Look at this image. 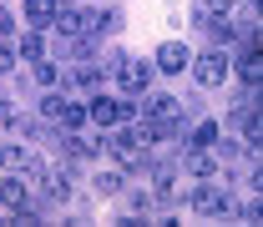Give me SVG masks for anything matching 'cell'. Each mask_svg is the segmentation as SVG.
<instances>
[{
  "label": "cell",
  "mask_w": 263,
  "mask_h": 227,
  "mask_svg": "<svg viewBox=\"0 0 263 227\" xmlns=\"http://www.w3.org/2000/svg\"><path fill=\"white\" fill-rule=\"evenodd\" d=\"M187 202H193V212H202V217H233V212H238L223 187H193Z\"/></svg>",
  "instance_id": "6da1fadb"
},
{
  "label": "cell",
  "mask_w": 263,
  "mask_h": 227,
  "mask_svg": "<svg viewBox=\"0 0 263 227\" xmlns=\"http://www.w3.org/2000/svg\"><path fill=\"white\" fill-rule=\"evenodd\" d=\"M86 121L111 131V127H122V121H132V106L127 101H111V96H97L91 106H86Z\"/></svg>",
  "instance_id": "7a4b0ae2"
},
{
  "label": "cell",
  "mask_w": 263,
  "mask_h": 227,
  "mask_svg": "<svg viewBox=\"0 0 263 227\" xmlns=\"http://www.w3.org/2000/svg\"><path fill=\"white\" fill-rule=\"evenodd\" d=\"M117 76H122L127 91H147V86H152V66H147V61H132V56H117Z\"/></svg>",
  "instance_id": "3957f363"
},
{
  "label": "cell",
  "mask_w": 263,
  "mask_h": 227,
  "mask_svg": "<svg viewBox=\"0 0 263 227\" xmlns=\"http://www.w3.org/2000/svg\"><path fill=\"white\" fill-rule=\"evenodd\" d=\"M193 76H197V86H223L228 61H223V56H197V61H193Z\"/></svg>",
  "instance_id": "277c9868"
},
{
  "label": "cell",
  "mask_w": 263,
  "mask_h": 227,
  "mask_svg": "<svg viewBox=\"0 0 263 227\" xmlns=\"http://www.w3.org/2000/svg\"><path fill=\"white\" fill-rule=\"evenodd\" d=\"M182 172H187V177H197V182H208V177L218 172V162L208 157V147H187V157H182Z\"/></svg>",
  "instance_id": "5b68a950"
},
{
  "label": "cell",
  "mask_w": 263,
  "mask_h": 227,
  "mask_svg": "<svg viewBox=\"0 0 263 227\" xmlns=\"http://www.w3.org/2000/svg\"><path fill=\"white\" fill-rule=\"evenodd\" d=\"M0 202H5L10 212H26V207H31V187H26L21 177H10V182H0Z\"/></svg>",
  "instance_id": "8992f818"
},
{
  "label": "cell",
  "mask_w": 263,
  "mask_h": 227,
  "mask_svg": "<svg viewBox=\"0 0 263 227\" xmlns=\"http://www.w3.org/2000/svg\"><path fill=\"white\" fill-rule=\"evenodd\" d=\"M35 172H41V187H46L51 202H66V197H71V182H66L56 167H41V162H35Z\"/></svg>",
  "instance_id": "52a82bcc"
},
{
  "label": "cell",
  "mask_w": 263,
  "mask_h": 227,
  "mask_svg": "<svg viewBox=\"0 0 263 227\" xmlns=\"http://www.w3.org/2000/svg\"><path fill=\"white\" fill-rule=\"evenodd\" d=\"M56 10H61V0H26V20H31L35 31H41V26H51V20H56Z\"/></svg>",
  "instance_id": "ba28073f"
},
{
  "label": "cell",
  "mask_w": 263,
  "mask_h": 227,
  "mask_svg": "<svg viewBox=\"0 0 263 227\" xmlns=\"http://www.w3.org/2000/svg\"><path fill=\"white\" fill-rule=\"evenodd\" d=\"M157 66L162 71H187V46L182 40H167L162 51H157Z\"/></svg>",
  "instance_id": "9c48e42d"
},
{
  "label": "cell",
  "mask_w": 263,
  "mask_h": 227,
  "mask_svg": "<svg viewBox=\"0 0 263 227\" xmlns=\"http://www.w3.org/2000/svg\"><path fill=\"white\" fill-rule=\"evenodd\" d=\"M0 167H5V172H31L35 157L26 152V147H5V152H0Z\"/></svg>",
  "instance_id": "30bf717a"
},
{
  "label": "cell",
  "mask_w": 263,
  "mask_h": 227,
  "mask_svg": "<svg viewBox=\"0 0 263 227\" xmlns=\"http://www.w3.org/2000/svg\"><path fill=\"white\" fill-rule=\"evenodd\" d=\"M238 76H243L248 86H258V76H263V61H258V46H248V56L238 61Z\"/></svg>",
  "instance_id": "8fae6325"
},
{
  "label": "cell",
  "mask_w": 263,
  "mask_h": 227,
  "mask_svg": "<svg viewBox=\"0 0 263 227\" xmlns=\"http://www.w3.org/2000/svg\"><path fill=\"white\" fill-rule=\"evenodd\" d=\"M21 56H26V61H46V40H41V31H31L26 40H21Z\"/></svg>",
  "instance_id": "7c38bea8"
},
{
  "label": "cell",
  "mask_w": 263,
  "mask_h": 227,
  "mask_svg": "<svg viewBox=\"0 0 263 227\" xmlns=\"http://www.w3.org/2000/svg\"><path fill=\"white\" fill-rule=\"evenodd\" d=\"M187 141H193V147H213V141H218V127H213V121H197V127L187 131Z\"/></svg>",
  "instance_id": "4fadbf2b"
},
{
  "label": "cell",
  "mask_w": 263,
  "mask_h": 227,
  "mask_svg": "<svg viewBox=\"0 0 263 227\" xmlns=\"http://www.w3.org/2000/svg\"><path fill=\"white\" fill-rule=\"evenodd\" d=\"M157 197H177V167H157Z\"/></svg>",
  "instance_id": "5bb4252c"
},
{
  "label": "cell",
  "mask_w": 263,
  "mask_h": 227,
  "mask_svg": "<svg viewBox=\"0 0 263 227\" xmlns=\"http://www.w3.org/2000/svg\"><path fill=\"white\" fill-rule=\"evenodd\" d=\"M76 86H101V66H91V61H81L76 66V76H71Z\"/></svg>",
  "instance_id": "9a60e30c"
},
{
  "label": "cell",
  "mask_w": 263,
  "mask_h": 227,
  "mask_svg": "<svg viewBox=\"0 0 263 227\" xmlns=\"http://www.w3.org/2000/svg\"><path fill=\"white\" fill-rule=\"evenodd\" d=\"M243 136L258 147V136H263V127H258V106H248V111H243Z\"/></svg>",
  "instance_id": "2e32d148"
},
{
  "label": "cell",
  "mask_w": 263,
  "mask_h": 227,
  "mask_svg": "<svg viewBox=\"0 0 263 227\" xmlns=\"http://www.w3.org/2000/svg\"><path fill=\"white\" fill-rule=\"evenodd\" d=\"M61 111H66V101H61V96H46V106H41V116H51V121H56Z\"/></svg>",
  "instance_id": "e0dca14e"
},
{
  "label": "cell",
  "mask_w": 263,
  "mask_h": 227,
  "mask_svg": "<svg viewBox=\"0 0 263 227\" xmlns=\"http://www.w3.org/2000/svg\"><path fill=\"white\" fill-rule=\"evenodd\" d=\"M202 10H208V15H228L233 0H202Z\"/></svg>",
  "instance_id": "ac0fdd59"
},
{
  "label": "cell",
  "mask_w": 263,
  "mask_h": 227,
  "mask_svg": "<svg viewBox=\"0 0 263 227\" xmlns=\"http://www.w3.org/2000/svg\"><path fill=\"white\" fill-rule=\"evenodd\" d=\"M35 81H46V86H51V81H56V66H46V61H35Z\"/></svg>",
  "instance_id": "d6986e66"
},
{
  "label": "cell",
  "mask_w": 263,
  "mask_h": 227,
  "mask_svg": "<svg viewBox=\"0 0 263 227\" xmlns=\"http://www.w3.org/2000/svg\"><path fill=\"white\" fill-rule=\"evenodd\" d=\"M10 66H15V51H10V46H0V71H10Z\"/></svg>",
  "instance_id": "ffe728a7"
},
{
  "label": "cell",
  "mask_w": 263,
  "mask_h": 227,
  "mask_svg": "<svg viewBox=\"0 0 263 227\" xmlns=\"http://www.w3.org/2000/svg\"><path fill=\"white\" fill-rule=\"evenodd\" d=\"M5 35H10V15L0 10V40H5Z\"/></svg>",
  "instance_id": "44dd1931"
}]
</instances>
